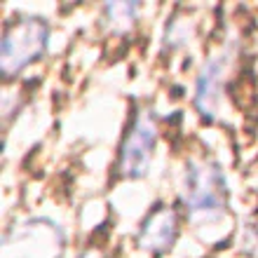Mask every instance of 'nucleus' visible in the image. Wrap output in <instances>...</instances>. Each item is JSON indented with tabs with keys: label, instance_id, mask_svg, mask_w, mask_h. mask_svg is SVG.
Here are the masks:
<instances>
[{
	"label": "nucleus",
	"instance_id": "obj_1",
	"mask_svg": "<svg viewBox=\"0 0 258 258\" xmlns=\"http://www.w3.org/2000/svg\"><path fill=\"white\" fill-rule=\"evenodd\" d=\"M181 197L190 218L197 223H211L221 218L228 207V183L221 167L204 157L185 162Z\"/></svg>",
	"mask_w": 258,
	"mask_h": 258
},
{
	"label": "nucleus",
	"instance_id": "obj_2",
	"mask_svg": "<svg viewBox=\"0 0 258 258\" xmlns=\"http://www.w3.org/2000/svg\"><path fill=\"white\" fill-rule=\"evenodd\" d=\"M49 45V26L42 17H17L10 21L0 42V71L5 78H14L24 68L42 59Z\"/></svg>",
	"mask_w": 258,
	"mask_h": 258
},
{
	"label": "nucleus",
	"instance_id": "obj_3",
	"mask_svg": "<svg viewBox=\"0 0 258 258\" xmlns=\"http://www.w3.org/2000/svg\"><path fill=\"white\" fill-rule=\"evenodd\" d=\"M66 235L49 218H28L12 225L3 237L0 258H61Z\"/></svg>",
	"mask_w": 258,
	"mask_h": 258
},
{
	"label": "nucleus",
	"instance_id": "obj_4",
	"mask_svg": "<svg viewBox=\"0 0 258 258\" xmlns=\"http://www.w3.org/2000/svg\"><path fill=\"white\" fill-rule=\"evenodd\" d=\"M157 146V124L150 113H139L134 122L124 134V141L120 146L117 169L124 178H141L148 174L153 153Z\"/></svg>",
	"mask_w": 258,
	"mask_h": 258
},
{
	"label": "nucleus",
	"instance_id": "obj_5",
	"mask_svg": "<svg viewBox=\"0 0 258 258\" xmlns=\"http://www.w3.org/2000/svg\"><path fill=\"white\" fill-rule=\"evenodd\" d=\"M230 63V49H221L211 54L204 66L200 68L195 82V108L204 120H214L221 108V94H223V82Z\"/></svg>",
	"mask_w": 258,
	"mask_h": 258
},
{
	"label": "nucleus",
	"instance_id": "obj_6",
	"mask_svg": "<svg viewBox=\"0 0 258 258\" xmlns=\"http://www.w3.org/2000/svg\"><path fill=\"white\" fill-rule=\"evenodd\" d=\"M178 214L169 204H157L148 216L143 218L139 235H136V244L143 251L150 253H162L167 251L178 237Z\"/></svg>",
	"mask_w": 258,
	"mask_h": 258
},
{
	"label": "nucleus",
	"instance_id": "obj_7",
	"mask_svg": "<svg viewBox=\"0 0 258 258\" xmlns=\"http://www.w3.org/2000/svg\"><path fill=\"white\" fill-rule=\"evenodd\" d=\"M139 3H108L103 7V24L110 33H129L139 19Z\"/></svg>",
	"mask_w": 258,
	"mask_h": 258
},
{
	"label": "nucleus",
	"instance_id": "obj_8",
	"mask_svg": "<svg viewBox=\"0 0 258 258\" xmlns=\"http://www.w3.org/2000/svg\"><path fill=\"white\" fill-rule=\"evenodd\" d=\"M80 258H106L99 249H85V251L80 253Z\"/></svg>",
	"mask_w": 258,
	"mask_h": 258
}]
</instances>
